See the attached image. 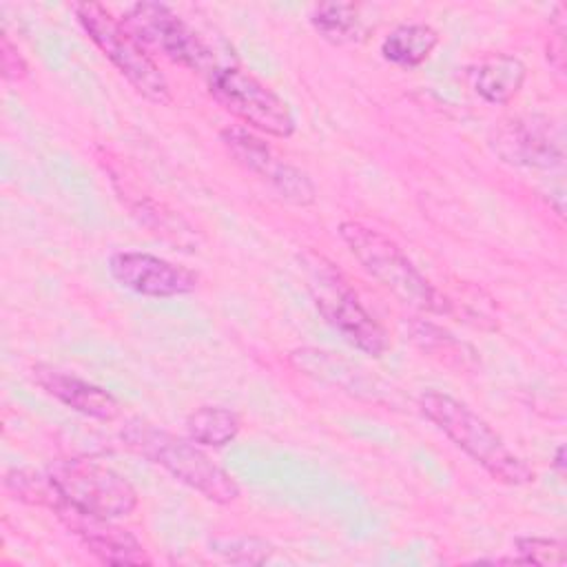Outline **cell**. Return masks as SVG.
Returning a JSON list of instances; mask_svg holds the SVG:
<instances>
[{
  "mask_svg": "<svg viewBox=\"0 0 567 567\" xmlns=\"http://www.w3.org/2000/svg\"><path fill=\"white\" fill-rule=\"evenodd\" d=\"M556 11H558V16H556L558 22H556L554 33L549 35L547 58H549V62L554 64V69H556L558 73H563V69H565V22H563V11H565V7L558 4Z\"/></svg>",
  "mask_w": 567,
  "mask_h": 567,
  "instance_id": "cell-23",
  "label": "cell"
},
{
  "mask_svg": "<svg viewBox=\"0 0 567 567\" xmlns=\"http://www.w3.org/2000/svg\"><path fill=\"white\" fill-rule=\"evenodd\" d=\"M120 436L131 452L159 465L173 478L188 485L210 503L230 505L241 494L235 476L226 467L215 463L190 439H179L168 430L142 421L126 423Z\"/></svg>",
  "mask_w": 567,
  "mask_h": 567,
  "instance_id": "cell-2",
  "label": "cell"
},
{
  "mask_svg": "<svg viewBox=\"0 0 567 567\" xmlns=\"http://www.w3.org/2000/svg\"><path fill=\"white\" fill-rule=\"evenodd\" d=\"M184 427L193 443L204 447H224L237 439L241 419L235 410L224 405H199L186 416Z\"/></svg>",
  "mask_w": 567,
  "mask_h": 567,
  "instance_id": "cell-16",
  "label": "cell"
},
{
  "mask_svg": "<svg viewBox=\"0 0 567 567\" xmlns=\"http://www.w3.org/2000/svg\"><path fill=\"white\" fill-rule=\"evenodd\" d=\"M0 66H2V78L7 82H18L27 78V62L20 55L18 47L9 40L7 31L0 38Z\"/></svg>",
  "mask_w": 567,
  "mask_h": 567,
  "instance_id": "cell-22",
  "label": "cell"
},
{
  "mask_svg": "<svg viewBox=\"0 0 567 567\" xmlns=\"http://www.w3.org/2000/svg\"><path fill=\"white\" fill-rule=\"evenodd\" d=\"M551 465H554V470H556L560 476L565 474V470H567V461H565V445H558V447H556Z\"/></svg>",
  "mask_w": 567,
  "mask_h": 567,
  "instance_id": "cell-24",
  "label": "cell"
},
{
  "mask_svg": "<svg viewBox=\"0 0 567 567\" xmlns=\"http://www.w3.org/2000/svg\"><path fill=\"white\" fill-rule=\"evenodd\" d=\"M527 69L520 58L512 53H494L467 69L472 91L487 104H509L523 89Z\"/></svg>",
  "mask_w": 567,
  "mask_h": 567,
  "instance_id": "cell-14",
  "label": "cell"
},
{
  "mask_svg": "<svg viewBox=\"0 0 567 567\" xmlns=\"http://www.w3.org/2000/svg\"><path fill=\"white\" fill-rule=\"evenodd\" d=\"M518 556L512 558L516 563L532 565H565V543L547 536H518L514 540Z\"/></svg>",
  "mask_w": 567,
  "mask_h": 567,
  "instance_id": "cell-20",
  "label": "cell"
},
{
  "mask_svg": "<svg viewBox=\"0 0 567 567\" xmlns=\"http://www.w3.org/2000/svg\"><path fill=\"white\" fill-rule=\"evenodd\" d=\"M272 545L259 536H239L224 538L215 543V551H219L226 560L237 565H259L272 556Z\"/></svg>",
  "mask_w": 567,
  "mask_h": 567,
  "instance_id": "cell-21",
  "label": "cell"
},
{
  "mask_svg": "<svg viewBox=\"0 0 567 567\" xmlns=\"http://www.w3.org/2000/svg\"><path fill=\"white\" fill-rule=\"evenodd\" d=\"M489 144L503 162L514 166L549 171L565 162L563 126L543 113H523L498 122Z\"/></svg>",
  "mask_w": 567,
  "mask_h": 567,
  "instance_id": "cell-10",
  "label": "cell"
},
{
  "mask_svg": "<svg viewBox=\"0 0 567 567\" xmlns=\"http://www.w3.org/2000/svg\"><path fill=\"white\" fill-rule=\"evenodd\" d=\"M31 379L49 396H53L62 405H66L84 416H91L97 421H113L122 412L120 401L109 390H104L102 385H95L86 379H80L71 372H62L53 365L35 363L31 368Z\"/></svg>",
  "mask_w": 567,
  "mask_h": 567,
  "instance_id": "cell-13",
  "label": "cell"
},
{
  "mask_svg": "<svg viewBox=\"0 0 567 567\" xmlns=\"http://www.w3.org/2000/svg\"><path fill=\"white\" fill-rule=\"evenodd\" d=\"M439 44V31L425 22L394 27L381 42V55L403 69L423 64Z\"/></svg>",
  "mask_w": 567,
  "mask_h": 567,
  "instance_id": "cell-15",
  "label": "cell"
},
{
  "mask_svg": "<svg viewBox=\"0 0 567 567\" xmlns=\"http://www.w3.org/2000/svg\"><path fill=\"white\" fill-rule=\"evenodd\" d=\"M109 272L122 288L155 299L188 295L199 284V275L195 270L140 250L113 252L109 259Z\"/></svg>",
  "mask_w": 567,
  "mask_h": 567,
  "instance_id": "cell-11",
  "label": "cell"
},
{
  "mask_svg": "<svg viewBox=\"0 0 567 567\" xmlns=\"http://www.w3.org/2000/svg\"><path fill=\"white\" fill-rule=\"evenodd\" d=\"M339 235L363 270L403 306L419 312L439 315L447 310L436 288L423 277V272L392 237L354 219L341 221Z\"/></svg>",
  "mask_w": 567,
  "mask_h": 567,
  "instance_id": "cell-3",
  "label": "cell"
},
{
  "mask_svg": "<svg viewBox=\"0 0 567 567\" xmlns=\"http://www.w3.org/2000/svg\"><path fill=\"white\" fill-rule=\"evenodd\" d=\"M4 489L9 496H13L16 501L29 503V505H38V507H47L53 512V507L60 503L62 494L55 487V483L51 481L49 472H33V470H24V467H13L4 474Z\"/></svg>",
  "mask_w": 567,
  "mask_h": 567,
  "instance_id": "cell-18",
  "label": "cell"
},
{
  "mask_svg": "<svg viewBox=\"0 0 567 567\" xmlns=\"http://www.w3.org/2000/svg\"><path fill=\"white\" fill-rule=\"evenodd\" d=\"M120 22L146 51H159L175 64L206 73L217 66L202 35L164 2H135Z\"/></svg>",
  "mask_w": 567,
  "mask_h": 567,
  "instance_id": "cell-8",
  "label": "cell"
},
{
  "mask_svg": "<svg viewBox=\"0 0 567 567\" xmlns=\"http://www.w3.org/2000/svg\"><path fill=\"white\" fill-rule=\"evenodd\" d=\"M206 80L213 100L246 126L272 137L295 133L288 102L252 73L235 64H217L206 73Z\"/></svg>",
  "mask_w": 567,
  "mask_h": 567,
  "instance_id": "cell-6",
  "label": "cell"
},
{
  "mask_svg": "<svg viewBox=\"0 0 567 567\" xmlns=\"http://www.w3.org/2000/svg\"><path fill=\"white\" fill-rule=\"evenodd\" d=\"M412 339L432 357H441L445 354V363L450 365L452 361H456L461 368L467 365V361L472 359V354H463V350H470L465 343H461L458 339H454L450 332L441 330L439 326L425 323V321H416L412 328Z\"/></svg>",
  "mask_w": 567,
  "mask_h": 567,
  "instance_id": "cell-19",
  "label": "cell"
},
{
  "mask_svg": "<svg viewBox=\"0 0 567 567\" xmlns=\"http://www.w3.org/2000/svg\"><path fill=\"white\" fill-rule=\"evenodd\" d=\"M419 410L494 481L505 485H527L534 481V470L467 403L447 392L425 390L419 396Z\"/></svg>",
  "mask_w": 567,
  "mask_h": 567,
  "instance_id": "cell-1",
  "label": "cell"
},
{
  "mask_svg": "<svg viewBox=\"0 0 567 567\" xmlns=\"http://www.w3.org/2000/svg\"><path fill=\"white\" fill-rule=\"evenodd\" d=\"M219 142L226 153L246 171L261 177L284 202L295 206H310L317 199L315 182L295 164L281 159L270 144L246 126H224Z\"/></svg>",
  "mask_w": 567,
  "mask_h": 567,
  "instance_id": "cell-9",
  "label": "cell"
},
{
  "mask_svg": "<svg viewBox=\"0 0 567 567\" xmlns=\"http://www.w3.org/2000/svg\"><path fill=\"white\" fill-rule=\"evenodd\" d=\"M354 2H321L310 13V24L330 44H350L363 38L365 24Z\"/></svg>",
  "mask_w": 567,
  "mask_h": 567,
  "instance_id": "cell-17",
  "label": "cell"
},
{
  "mask_svg": "<svg viewBox=\"0 0 567 567\" xmlns=\"http://www.w3.org/2000/svg\"><path fill=\"white\" fill-rule=\"evenodd\" d=\"M75 18L91 42L148 102L171 104V86L151 53L122 27V22L100 2H75Z\"/></svg>",
  "mask_w": 567,
  "mask_h": 567,
  "instance_id": "cell-5",
  "label": "cell"
},
{
  "mask_svg": "<svg viewBox=\"0 0 567 567\" xmlns=\"http://www.w3.org/2000/svg\"><path fill=\"white\" fill-rule=\"evenodd\" d=\"M47 472L64 501L84 514L117 520L137 507L135 487L120 472L97 461L58 458Z\"/></svg>",
  "mask_w": 567,
  "mask_h": 567,
  "instance_id": "cell-7",
  "label": "cell"
},
{
  "mask_svg": "<svg viewBox=\"0 0 567 567\" xmlns=\"http://www.w3.org/2000/svg\"><path fill=\"white\" fill-rule=\"evenodd\" d=\"M53 514L102 563H109V565H148L151 563L142 543L128 529L120 527L113 518L84 514L73 505H69L64 496L53 507Z\"/></svg>",
  "mask_w": 567,
  "mask_h": 567,
  "instance_id": "cell-12",
  "label": "cell"
},
{
  "mask_svg": "<svg viewBox=\"0 0 567 567\" xmlns=\"http://www.w3.org/2000/svg\"><path fill=\"white\" fill-rule=\"evenodd\" d=\"M308 290L323 321L363 354L381 357L388 350L383 326L365 310L348 279L321 255H303Z\"/></svg>",
  "mask_w": 567,
  "mask_h": 567,
  "instance_id": "cell-4",
  "label": "cell"
}]
</instances>
